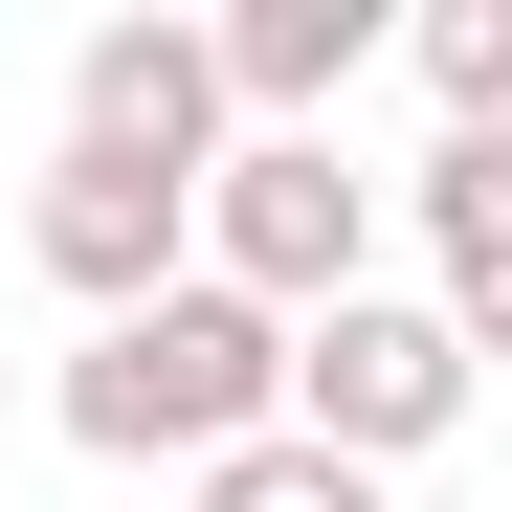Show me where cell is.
I'll list each match as a JSON object with an SVG mask.
<instances>
[{"label":"cell","mask_w":512,"mask_h":512,"mask_svg":"<svg viewBox=\"0 0 512 512\" xmlns=\"http://www.w3.org/2000/svg\"><path fill=\"white\" fill-rule=\"evenodd\" d=\"M268 379H290V334L179 268L156 312H112L90 357H67V446L90 468H223V446H268Z\"/></svg>","instance_id":"1"},{"label":"cell","mask_w":512,"mask_h":512,"mask_svg":"<svg viewBox=\"0 0 512 512\" xmlns=\"http://www.w3.org/2000/svg\"><path fill=\"white\" fill-rule=\"evenodd\" d=\"M201 290H245V312H334V290H379V179L334 134H223L201 156Z\"/></svg>","instance_id":"2"},{"label":"cell","mask_w":512,"mask_h":512,"mask_svg":"<svg viewBox=\"0 0 512 512\" xmlns=\"http://www.w3.org/2000/svg\"><path fill=\"white\" fill-rule=\"evenodd\" d=\"M268 423H290V446H334V468H423V446L468 423V334L423 312V290H334V312H290Z\"/></svg>","instance_id":"3"},{"label":"cell","mask_w":512,"mask_h":512,"mask_svg":"<svg viewBox=\"0 0 512 512\" xmlns=\"http://www.w3.org/2000/svg\"><path fill=\"white\" fill-rule=\"evenodd\" d=\"M23 268L67 290V312H156V290H179L201 268V179H134V156H45V201H23Z\"/></svg>","instance_id":"4"},{"label":"cell","mask_w":512,"mask_h":512,"mask_svg":"<svg viewBox=\"0 0 512 512\" xmlns=\"http://www.w3.org/2000/svg\"><path fill=\"white\" fill-rule=\"evenodd\" d=\"M67 156L201 179V156H223V67H201V23H90V45H67Z\"/></svg>","instance_id":"5"},{"label":"cell","mask_w":512,"mask_h":512,"mask_svg":"<svg viewBox=\"0 0 512 512\" xmlns=\"http://www.w3.org/2000/svg\"><path fill=\"white\" fill-rule=\"evenodd\" d=\"M379 45H401L379 0H223V23H201V67H223V112H268V134H312V112L357 90Z\"/></svg>","instance_id":"6"},{"label":"cell","mask_w":512,"mask_h":512,"mask_svg":"<svg viewBox=\"0 0 512 512\" xmlns=\"http://www.w3.org/2000/svg\"><path fill=\"white\" fill-rule=\"evenodd\" d=\"M423 268H446V290H423V312H446L468 334V357H490V334H512V134H446V156H423Z\"/></svg>","instance_id":"7"},{"label":"cell","mask_w":512,"mask_h":512,"mask_svg":"<svg viewBox=\"0 0 512 512\" xmlns=\"http://www.w3.org/2000/svg\"><path fill=\"white\" fill-rule=\"evenodd\" d=\"M179 512H379V468H334V446H223V468H179Z\"/></svg>","instance_id":"8"},{"label":"cell","mask_w":512,"mask_h":512,"mask_svg":"<svg viewBox=\"0 0 512 512\" xmlns=\"http://www.w3.org/2000/svg\"><path fill=\"white\" fill-rule=\"evenodd\" d=\"M423 90H446V134H512V0H423Z\"/></svg>","instance_id":"9"}]
</instances>
